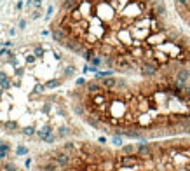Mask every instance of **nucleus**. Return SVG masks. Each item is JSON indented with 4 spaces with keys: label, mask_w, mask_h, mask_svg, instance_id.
<instances>
[{
    "label": "nucleus",
    "mask_w": 190,
    "mask_h": 171,
    "mask_svg": "<svg viewBox=\"0 0 190 171\" xmlns=\"http://www.w3.org/2000/svg\"><path fill=\"white\" fill-rule=\"evenodd\" d=\"M49 32L99 73L190 80V33L164 0H56Z\"/></svg>",
    "instance_id": "1"
},
{
    "label": "nucleus",
    "mask_w": 190,
    "mask_h": 171,
    "mask_svg": "<svg viewBox=\"0 0 190 171\" xmlns=\"http://www.w3.org/2000/svg\"><path fill=\"white\" fill-rule=\"evenodd\" d=\"M72 112L112 138L152 141L190 135V80L99 73L68 93Z\"/></svg>",
    "instance_id": "2"
},
{
    "label": "nucleus",
    "mask_w": 190,
    "mask_h": 171,
    "mask_svg": "<svg viewBox=\"0 0 190 171\" xmlns=\"http://www.w3.org/2000/svg\"><path fill=\"white\" fill-rule=\"evenodd\" d=\"M38 171H190V138L107 147L65 141L38 159Z\"/></svg>",
    "instance_id": "3"
},
{
    "label": "nucleus",
    "mask_w": 190,
    "mask_h": 171,
    "mask_svg": "<svg viewBox=\"0 0 190 171\" xmlns=\"http://www.w3.org/2000/svg\"><path fill=\"white\" fill-rule=\"evenodd\" d=\"M171 7L180 23L190 33V0H171Z\"/></svg>",
    "instance_id": "4"
},
{
    "label": "nucleus",
    "mask_w": 190,
    "mask_h": 171,
    "mask_svg": "<svg viewBox=\"0 0 190 171\" xmlns=\"http://www.w3.org/2000/svg\"><path fill=\"white\" fill-rule=\"evenodd\" d=\"M17 154H26V148H23V147H19V148H17Z\"/></svg>",
    "instance_id": "5"
}]
</instances>
